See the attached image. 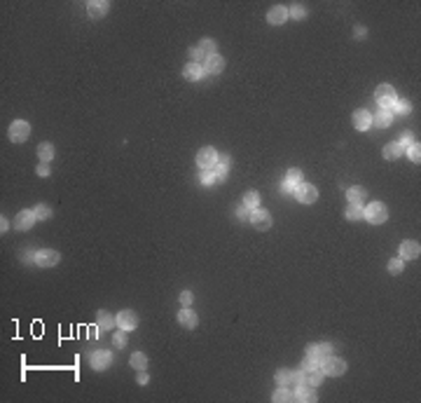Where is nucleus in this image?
<instances>
[{
    "label": "nucleus",
    "instance_id": "nucleus-28",
    "mask_svg": "<svg viewBox=\"0 0 421 403\" xmlns=\"http://www.w3.org/2000/svg\"><path fill=\"white\" fill-rule=\"evenodd\" d=\"M38 157H40V162H52L54 160V145L52 143H40L38 145Z\"/></svg>",
    "mask_w": 421,
    "mask_h": 403
},
{
    "label": "nucleus",
    "instance_id": "nucleus-51",
    "mask_svg": "<svg viewBox=\"0 0 421 403\" xmlns=\"http://www.w3.org/2000/svg\"><path fill=\"white\" fill-rule=\"evenodd\" d=\"M138 382H141V385H145V382H148V373H145V370H141V375H138Z\"/></svg>",
    "mask_w": 421,
    "mask_h": 403
},
{
    "label": "nucleus",
    "instance_id": "nucleus-10",
    "mask_svg": "<svg viewBox=\"0 0 421 403\" xmlns=\"http://www.w3.org/2000/svg\"><path fill=\"white\" fill-rule=\"evenodd\" d=\"M276 382L281 387L295 389V387L300 385V373H297V370H286V368H281V370H276Z\"/></svg>",
    "mask_w": 421,
    "mask_h": 403
},
{
    "label": "nucleus",
    "instance_id": "nucleus-32",
    "mask_svg": "<svg viewBox=\"0 0 421 403\" xmlns=\"http://www.w3.org/2000/svg\"><path fill=\"white\" fill-rule=\"evenodd\" d=\"M305 358H309V361H316V363H321L325 357L321 354L318 345H309V347H306V352H305Z\"/></svg>",
    "mask_w": 421,
    "mask_h": 403
},
{
    "label": "nucleus",
    "instance_id": "nucleus-3",
    "mask_svg": "<svg viewBox=\"0 0 421 403\" xmlns=\"http://www.w3.org/2000/svg\"><path fill=\"white\" fill-rule=\"evenodd\" d=\"M28 136H31V125L26 120H14L9 125V141L12 143H24Z\"/></svg>",
    "mask_w": 421,
    "mask_h": 403
},
{
    "label": "nucleus",
    "instance_id": "nucleus-40",
    "mask_svg": "<svg viewBox=\"0 0 421 403\" xmlns=\"http://www.w3.org/2000/svg\"><path fill=\"white\" fill-rule=\"evenodd\" d=\"M391 108H393L395 113H400V115H407V113H410V103H407V101H395Z\"/></svg>",
    "mask_w": 421,
    "mask_h": 403
},
{
    "label": "nucleus",
    "instance_id": "nucleus-1",
    "mask_svg": "<svg viewBox=\"0 0 421 403\" xmlns=\"http://www.w3.org/2000/svg\"><path fill=\"white\" fill-rule=\"evenodd\" d=\"M363 218L372 225H382V223H386V218H388V209H386L384 202H370V204L365 206Z\"/></svg>",
    "mask_w": 421,
    "mask_h": 403
},
{
    "label": "nucleus",
    "instance_id": "nucleus-17",
    "mask_svg": "<svg viewBox=\"0 0 421 403\" xmlns=\"http://www.w3.org/2000/svg\"><path fill=\"white\" fill-rule=\"evenodd\" d=\"M353 127L358 132H368L370 127H372V115H370L368 110H356L353 113Z\"/></svg>",
    "mask_w": 421,
    "mask_h": 403
},
{
    "label": "nucleus",
    "instance_id": "nucleus-48",
    "mask_svg": "<svg viewBox=\"0 0 421 403\" xmlns=\"http://www.w3.org/2000/svg\"><path fill=\"white\" fill-rule=\"evenodd\" d=\"M318 350H321V354H323V357H330L332 347H330V345H328V342H323V345H318Z\"/></svg>",
    "mask_w": 421,
    "mask_h": 403
},
{
    "label": "nucleus",
    "instance_id": "nucleus-14",
    "mask_svg": "<svg viewBox=\"0 0 421 403\" xmlns=\"http://www.w3.org/2000/svg\"><path fill=\"white\" fill-rule=\"evenodd\" d=\"M302 180H305V179H302V171H300V169H290L286 174V180H283L281 190H283V192H295L297 185H300Z\"/></svg>",
    "mask_w": 421,
    "mask_h": 403
},
{
    "label": "nucleus",
    "instance_id": "nucleus-21",
    "mask_svg": "<svg viewBox=\"0 0 421 403\" xmlns=\"http://www.w3.org/2000/svg\"><path fill=\"white\" fill-rule=\"evenodd\" d=\"M230 157H218V162H215V167H213V174H215V183H223L225 179H227V171H230Z\"/></svg>",
    "mask_w": 421,
    "mask_h": 403
},
{
    "label": "nucleus",
    "instance_id": "nucleus-37",
    "mask_svg": "<svg viewBox=\"0 0 421 403\" xmlns=\"http://www.w3.org/2000/svg\"><path fill=\"white\" fill-rule=\"evenodd\" d=\"M199 49L206 54V56H211V54H215V43L213 40H208V38H204V40L199 43Z\"/></svg>",
    "mask_w": 421,
    "mask_h": 403
},
{
    "label": "nucleus",
    "instance_id": "nucleus-5",
    "mask_svg": "<svg viewBox=\"0 0 421 403\" xmlns=\"http://www.w3.org/2000/svg\"><path fill=\"white\" fill-rule=\"evenodd\" d=\"M295 197H297V202H302V204H314L316 199H318V190H316L311 183H305V180H302L295 190Z\"/></svg>",
    "mask_w": 421,
    "mask_h": 403
},
{
    "label": "nucleus",
    "instance_id": "nucleus-23",
    "mask_svg": "<svg viewBox=\"0 0 421 403\" xmlns=\"http://www.w3.org/2000/svg\"><path fill=\"white\" fill-rule=\"evenodd\" d=\"M201 75H204V68H201L199 63H194V61H190L188 66L183 68V78H185V80H190V82H197Z\"/></svg>",
    "mask_w": 421,
    "mask_h": 403
},
{
    "label": "nucleus",
    "instance_id": "nucleus-16",
    "mask_svg": "<svg viewBox=\"0 0 421 403\" xmlns=\"http://www.w3.org/2000/svg\"><path fill=\"white\" fill-rule=\"evenodd\" d=\"M108 5L106 0H89L87 2V12H89V17L91 19H101V17H106L108 14Z\"/></svg>",
    "mask_w": 421,
    "mask_h": 403
},
{
    "label": "nucleus",
    "instance_id": "nucleus-4",
    "mask_svg": "<svg viewBox=\"0 0 421 403\" xmlns=\"http://www.w3.org/2000/svg\"><path fill=\"white\" fill-rule=\"evenodd\" d=\"M375 99H377V103H379L382 108L391 110V106L398 101V94H395V90L391 87V85H379V87H377Z\"/></svg>",
    "mask_w": 421,
    "mask_h": 403
},
{
    "label": "nucleus",
    "instance_id": "nucleus-2",
    "mask_svg": "<svg viewBox=\"0 0 421 403\" xmlns=\"http://www.w3.org/2000/svg\"><path fill=\"white\" fill-rule=\"evenodd\" d=\"M321 370L325 377H340L346 373V363L342 361V358H335V357H325L321 361Z\"/></svg>",
    "mask_w": 421,
    "mask_h": 403
},
{
    "label": "nucleus",
    "instance_id": "nucleus-43",
    "mask_svg": "<svg viewBox=\"0 0 421 403\" xmlns=\"http://www.w3.org/2000/svg\"><path fill=\"white\" fill-rule=\"evenodd\" d=\"M398 143H400V145H403V148H405V150H407V145H412V143H414L412 134H410V132H405V134H403V138H400Z\"/></svg>",
    "mask_w": 421,
    "mask_h": 403
},
{
    "label": "nucleus",
    "instance_id": "nucleus-44",
    "mask_svg": "<svg viewBox=\"0 0 421 403\" xmlns=\"http://www.w3.org/2000/svg\"><path fill=\"white\" fill-rule=\"evenodd\" d=\"M36 174L38 176H49V164H47V162H40V164H38V169H36Z\"/></svg>",
    "mask_w": 421,
    "mask_h": 403
},
{
    "label": "nucleus",
    "instance_id": "nucleus-19",
    "mask_svg": "<svg viewBox=\"0 0 421 403\" xmlns=\"http://www.w3.org/2000/svg\"><path fill=\"white\" fill-rule=\"evenodd\" d=\"M178 323L180 326H185V328H197V323H199V319H197V314L192 312L190 307H185V310H180L178 312Z\"/></svg>",
    "mask_w": 421,
    "mask_h": 403
},
{
    "label": "nucleus",
    "instance_id": "nucleus-36",
    "mask_svg": "<svg viewBox=\"0 0 421 403\" xmlns=\"http://www.w3.org/2000/svg\"><path fill=\"white\" fill-rule=\"evenodd\" d=\"M99 326L101 328H113V326H115V319H113L108 312H99Z\"/></svg>",
    "mask_w": 421,
    "mask_h": 403
},
{
    "label": "nucleus",
    "instance_id": "nucleus-15",
    "mask_svg": "<svg viewBox=\"0 0 421 403\" xmlns=\"http://www.w3.org/2000/svg\"><path fill=\"white\" fill-rule=\"evenodd\" d=\"M225 71V59L220 54H211L206 56V61H204V73H211V75H218V73Z\"/></svg>",
    "mask_w": 421,
    "mask_h": 403
},
{
    "label": "nucleus",
    "instance_id": "nucleus-25",
    "mask_svg": "<svg viewBox=\"0 0 421 403\" xmlns=\"http://www.w3.org/2000/svg\"><path fill=\"white\" fill-rule=\"evenodd\" d=\"M365 197H368V190L360 188V185H353V188L346 190V199H349V204H360Z\"/></svg>",
    "mask_w": 421,
    "mask_h": 403
},
{
    "label": "nucleus",
    "instance_id": "nucleus-46",
    "mask_svg": "<svg viewBox=\"0 0 421 403\" xmlns=\"http://www.w3.org/2000/svg\"><path fill=\"white\" fill-rule=\"evenodd\" d=\"M190 56H192V59H194V63H197L199 59H204V52L197 47V49H190Z\"/></svg>",
    "mask_w": 421,
    "mask_h": 403
},
{
    "label": "nucleus",
    "instance_id": "nucleus-6",
    "mask_svg": "<svg viewBox=\"0 0 421 403\" xmlns=\"http://www.w3.org/2000/svg\"><path fill=\"white\" fill-rule=\"evenodd\" d=\"M251 225L255 227V230H260V232H265V230H269L271 227V216H269V211H265V209H255V211H251Z\"/></svg>",
    "mask_w": 421,
    "mask_h": 403
},
{
    "label": "nucleus",
    "instance_id": "nucleus-26",
    "mask_svg": "<svg viewBox=\"0 0 421 403\" xmlns=\"http://www.w3.org/2000/svg\"><path fill=\"white\" fill-rule=\"evenodd\" d=\"M403 152H405L403 145L398 143V141H393V143H386L384 145V152H382V155H384V160H398Z\"/></svg>",
    "mask_w": 421,
    "mask_h": 403
},
{
    "label": "nucleus",
    "instance_id": "nucleus-29",
    "mask_svg": "<svg viewBox=\"0 0 421 403\" xmlns=\"http://www.w3.org/2000/svg\"><path fill=\"white\" fill-rule=\"evenodd\" d=\"M129 363H131V368H136V370H145V368H148V357H145L143 352H134L131 358H129Z\"/></svg>",
    "mask_w": 421,
    "mask_h": 403
},
{
    "label": "nucleus",
    "instance_id": "nucleus-42",
    "mask_svg": "<svg viewBox=\"0 0 421 403\" xmlns=\"http://www.w3.org/2000/svg\"><path fill=\"white\" fill-rule=\"evenodd\" d=\"M192 291H183V293H180V303H183V307H190V305H192Z\"/></svg>",
    "mask_w": 421,
    "mask_h": 403
},
{
    "label": "nucleus",
    "instance_id": "nucleus-30",
    "mask_svg": "<svg viewBox=\"0 0 421 403\" xmlns=\"http://www.w3.org/2000/svg\"><path fill=\"white\" fill-rule=\"evenodd\" d=\"M271 401H274V403L293 401V389H288V387H281V389H276V392H274V396H271Z\"/></svg>",
    "mask_w": 421,
    "mask_h": 403
},
{
    "label": "nucleus",
    "instance_id": "nucleus-49",
    "mask_svg": "<svg viewBox=\"0 0 421 403\" xmlns=\"http://www.w3.org/2000/svg\"><path fill=\"white\" fill-rule=\"evenodd\" d=\"M321 366V363H316V361H309V358H305V363H302V370H311V368Z\"/></svg>",
    "mask_w": 421,
    "mask_h": 403
},
{
    "label": "nucleus",
    "instance_id": "nucleus-50",
    "mask_svg": "<svg viewBox=\"0 0 421 403\" xmlns=\"http://www.w3.org/2000/svg\"><path fill=\"white\" fill-rule=\"evenodd\" d=\"M0 221H2V223H0V232L5 234V232H7V227H9V223H7V218H5V216H2Z\"/></svg>",
    "mask_w": 421,
    "mask_h": 403
},
{
    "label": "nucleus",
    "instance_id": "nucleus-20",
    "mask_svg": "<svg viewBox=\"0 0 421 403\" xmlns=\"http://www.w3.org/2000/svg\"><path fill=\"white\" fill-rule=\"evenodd\" d=\"M419 253H421V246L417 242H403L400 244V258L403 260H410V258H419Z\"/></svg>",
    "mask_w": 421,
    "mask_h": 403
},
{
    "label": "nucleus",
    "instance_id": "nucleus-38",
    "mask_svg": "<svg viewBox=\"0 0 421 403\" xmlns=\"http://www.w3.org/2000/svg\"><path fill=\"white\" fill-rule=\"evenodd\" d=\"M36 216H38V221H47V218L52 216V211H49V206L38 204V206H36Z\"/></svg>",
    "mask_w": 421,
    "mask_h": 403
},
{
    "label": "nucleus",
    "instance_id": "nucleus-18",
    "mask_svg": "<svg viewBox=\"0 0 421 403\" xmlns=\"http://www.w3.org/2000/svg\"><path fill=\"white\" fill-rule=\"evenodd\" d=\"M286 19H288V9L283 7V5H276V7H271V9H269V14H267V21H269V24H274V26H281V24H286Z\"/></svg>",
    "mask_w": 421,
    "mask_h": 403
},
{
    "label": "nucleus",
    "instance_id": "nucleus-8",
    "mask_svg": "<svg viewBox=\"0 0 421 403\" xmlns=\"http://www.w3.org/2000/svg\"><path fill=\"white\" fill-rule=\"evenodd\" d=\"M59 260H61V253L54 249H42L36 253V263L40 268H54V265H59Z\"/></svg>",
    "mask_w": 421,
    "mask_h": 403
},
{
    "label": "nucleus",
    "instance_id": "nucleus-22",
    "mask_svg": "<svg viewBox=\"0 0 421 403\" xmlns=\"http://www.w3.org/2000/svg\"><path fill=\"white\" fill-rule=\"evenodd\" d=\"M372 122H375L379 129H386V127H391L393 122V110H386V108H379V113L372 117Z\"/></svg>",
    "mask_w": 421,
    "mask_h": 403
},
{
    "label": "nucleus",
    "instance_id": "nucleus-39",
    "mask_svg": "<svg viewBox=\"0 0 421 403\" xmlns=\"http://www.w3.org/2000/svg\"><path fill=\"white\" fill-rule=\"evenodd\" d=\"M215 183V174L211 169H201V185H213Z\"/></svg>",
    "mask_w": 421,
    "mask_h": 403
},
{
    "label": "nucleus",
    "instance_id": "nucleus-35",
    "mask_svg": "<svg viewBox=\"0 0 421 403\" xmlns=\"http://www.w3.org/2000/svg\"><path fill=\"white\" fill-rule=\"evenodd\" d=\"M407 155H410V160H412L414 164H419V162H421V145L419 143L407 145Z\"/></svg>",
    "mask_w": 421,
    "mask_h": 403
},
{
    "label": "nucleus",
    "instance_id": "nucleus-47",
    "mask_svg": "<svg viewBox=\"0 0 421 403\" xmlns=\"http://www.w3.org/2000/svg\"><path fill=\"white\" fill-rule=\"evenodd\" d=\"M353 36L358 38V40H363V38L368 36V31H365V26H356V31H353Z\"/></svg>",
    "mask_w": 421,
    "mask_h": 403
},
{
    "label": "nucleus",
    "instance_id": "nucleus-24",
    "mask_svg": "<svg viewBox=\"0 0 421 403\" xmlns=\"http://www.w3.org/2000/svg\"><path fill=\"white\" fill-rule=\"evenodd\" d=\"M110 361H113L110 352H96V354H91V366L96 368V370H103V368H108V366H110Z\"/></svg>",
    "mask_w": 421,
    "mask_h": 403
},
{
    "label": "nucleus",
    "instance_id": "nucleus-13",
    "mask_svg": "<svg viewBox=\"0 0 421 403\" xmlns=\"http://www.w3.org/2000/svg\"><path fill=\"white\" fill-rule=\"evenodd\" d=\"M318 396H316L314 387H306V385H297L293 389V401H300V403H314Z\"/></svg>",
    "mask_w": 421,
    "mask_h": 403
},
{
    "label": "nucleus",
    "instance_id": "nucleus-27",
    "mask_svg": "<svg viewBox=\"0 0 421 403\" xmlns=\"http://www.w3.org/2000/svg\"><path fill=\"white\" fill-rule=\"evenodd\" d=\"M241 204L246 206L248 211H255V209L260 206V195H258L255 190H248V192L243 195V202H241Z\"/></svg>",
    "mask_w": 421,
    "mask_h": 403
},
{
    "label": "nucleus",
    "instance_id": "nucleus-11",
    "mask_svg": "<svg viewBox=\"0 0 421 403\" xmlns=\"http://www.w3.org/2000/svg\"><path fill=\"white\" fill-rule=\"evenodd\" d=\"M36 221H38L36 211H28V209H24V211H19L17 218H14V230H19V232H21V230H31Z\"/></svg>",
    "mask_w": 421,
    "mask_h": 403
},
{
    "label": "nucleus",
    "instance_id": "nucleus-7",
    "mask_svg": "<svg viewBox=\"0 0 421 403\" xmlns=\"http://www.w3.org/2000/svg\"><path fill=\"white\" fill-rule=\"evenodd\" d=\"M218 152L211 148V145H206V148H201V150L197 152V164H199V169H213L215 167V162H218Z\"/></svg>",
    "mask_w": 421,
    "mask_h": 403
},
{
    "label": "nucleus",
    "instance_id": "nucleus-34",
    "mask_svg": "<svg viewBox=\"0 0 421 403\" xmlns=\"http://www.w3.org/2000/svg\"><path fill=\"white\" fill-rule=\"evenodd\" d=\"M403 269H405V260L403 258L388 260V272H391V274H400Z\"/></svg>",
    "mask_w": 421,
    "mask_h": 403
},
{
    "label": "nucleus",
    "instance_id": "nucleus-31",
    "mask_svg": "<svg viewBox=\"0 0 421 403\" xmlns=\"http://www.w3.org/2000/svg\"><path fill=\"white\" fill-rule=\"evenodd\" d=\"M365 214V209L360 204H349L346 206V221H360Z\"/></svg>",
    "mask_w": 421,
    "mask_h": 403
},
{
    "label": "nucleus",
    "instance_id": "nucleus-12",
    "mask_svg": "<svg viewBox=\"0 0 421 403\" xmlns=\"http://www.w3.org/2000/svg\"><path fill=\"white\" fill-rule=\"evenodd\" d=\"M136 326H138V316H136V312L124 310V312L117 314V328H119V331H134Z\"/></svg>",
    "mask_w": 421,
    "mask_h": 403
},
{
    "label": "nucleus",
    "instance_id": "nucleus-33",
    "mask_svg": "<svg viewBox=\"0 0 421 403\" xmlns=\"http://www.w3.org/2000/svg\"><path fill=\"white\" fill-rule=\"evenodd\" d=\"M288 17L293 19H305L306 17V9L300 5V2H295V5H290V9H288Z\"/></svg>",
    "mask_w": 421,
    "mask_h": 403
},
{
    "label": "nucleus",
    "instance_id": "nucleus-9",
    "mask_svg": "<svg viewBox=\"0 0 421 403\" xmlns=\"http://www.w3.org/2000/svg\"><path fill=\"white\" fill-rule=\"evenodd\" d=\"M323 370H321V366H316V368H311V370H302L300 373V385H306V387H318L323 382Z\"/></svg>",
    "mask_w": 421,
    "mask_h": 403
},
{
    "label": "nucleus",
    "instance_id": "nucleus-41",
    "mask_svg": "<svg viewBox=\"0 0 421 403\" xmlns=\"http://www.w3.org/2000/svg\"><path fill=\"white\" fill-rule=\"evenodd\" d=\"M124 333H126V331L115 333V335H113V342H115V347H119V350H122V347L126 345V335H124Z\"/></svg>",
    "mask_w": 421,
    "mask_h": 403
},
{
    "label": "nucleus",
    "instance_id": "nucleus-45",
    "mask_svg": "<svg viewBox=\"0 0 421 403\" xmlns=\"http://www.w3.org/2000/svg\"><path fill=\"white\" fill-rule=\"evenodd\" d=\"M236 216H239V221H248V209L241 204L239 209H236Z\"/></svg>",
    "mask_w": 421,
    "mask_h": 403
}]
</instances>
